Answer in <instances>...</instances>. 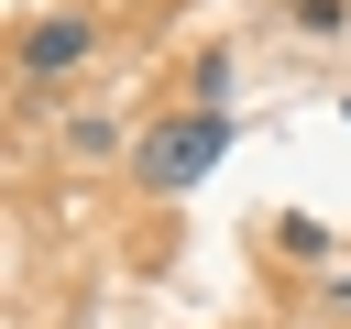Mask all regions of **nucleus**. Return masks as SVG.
<instances>
[{
    "label": "nucleus",
    "mask_w": 351,
    "mask_h": 329,
    "mask_svg": "<svg viewBox=\"0 0 351 329\" xmlns=\"http://www.w3.org/2000/svg\"><path fill=\"white\" fill-rule=\"evenodd\" d=\"M219 154H230V110H186V121H154V132H143V154H132V175L176 197V186H197V175L219 164Z\"/></svg>",
    "instance_id": "f257e3e1"
},
{
    "label": "nucleus",
    "mask_w": 351,
    "mask_h": 329,
    "mask_svg": "<svg viewBox=\"0 0 351 329\" xmlns=\"http://www.w3.org/2000/svg\"><path fill=\"white\" fill-rule=\"evenodd\" d=\"M88 44H99V22H88V11H44V22H22V66H33V77L88 66Z\"/></svg>",
    "instance_id": "f03ea898"
},
{
    "label": "nucleus",
    "mask_w": 351,
    "mask_h": 329,
    "mask_svg": "<svg viewBox=\"0 0 351 329\" xmlns=\"http://www.w3.org/2000/svg\"><path fill=\"white\" fill-rule=\"evenodd\" d=\"M351 22V0H296V33H340Z\"/></svg>",
    "instance_id": "7ed1b4c3"
},
{
    "label": "nucleus",
    "mask_w": 351,
    "mask_h": 329,
    "mask_svg": "<svg viewBox=\"0 0 351 329\" xmlns=\"http://www.w3.org/2000/svg\"><path fill=\"white\" fill-rule=\"evenodd\" d=\"M329 285H340V307H351V274H329Z\"/></svg>",
    "instance_id": "20e7f679"
}]
</instances>
